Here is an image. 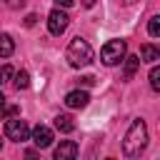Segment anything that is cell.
I'll return each mask as SVG.
<instances>
[{"instance_id":"obj_24","label":"cell","mask_w":160,"mask_h":160,"mask_svg":"<svg viewBox=\"0 0 160 160\" xmlns=\"http://www.w3.org/2000/svg\"><path fill=\"white\" fill-rule=\"evenodd\" d=\"M0 148H2V140H0Z\"/></svg>"},{"instance_id":"obj_4","label":"cell","mask_w":160,"mask_h":160,"mask_svg":"<svg viewBox=\"0 0 160 160\" xmlns=\"http://www.w3.org/2000/svg\"><path fill=\"white\" fill-rule=\"evenodd\" d=\"M5 138H8V140H15V142H25V140L30 138L28 122L20 120V118H10V120L5 122Z\"/></svg>"},{"instance_id":"obj_13","label":"cell","mask_w":160,"mask_h":160,"mask_svg":"<svg viewBox=\"0 0 160 160\" xmlns=\"http://www.w3.org/2000/svg\"><path fill=\"white\" fill-rule=\"evenodd\" d=\"M12 78H15V88H18V90H25V88L30 85V75H28L25 70H20V72H15Z\"/></svg>"},{"instance_id":"obj_3","label":"cell","mask_w":160,"mask_h":160,"mask_svg":"<svg viewBox=\"0 0 160 160\" xmlns=\"http://www.w3.org/2000/svg\"><path fill=\"white\" fill-rule=\"evenodd\" d=\"M125 55H128L125 40H108L102 45V50H100V58H102L105 65H118V62H122Z\"/></svg>"},{"instance_id":"obj_23","label":"cell","mask_w":160,"mask_h":160,"mask_svg":"<svg viewBox=\"0 0 160 160\" xmlns=\"http://www.w3.org/2000/svg\"><path fill=\"white\" fill-rule=\"evenodd\" d=\"M118 2H122V5H132L135 0H118Z\"/></svg>"},{"instance_id":"obj_15","label":"cell","mask_w":160,"mask_h":160,"mask_svg":"<svg viewBox=\"0 0 160 160\" xmlns=\"http://www.w3.org/2000/svg\"><path fill=\"white\" fill-rule=\"evenodd\" d=\"M150 88L152 90H160V68L158 65L150 70Z\"/></svg>"},{"instance_id":"obj_9","label":"cell","mask_w":160,"mask_h":160,"mask_svg":"<svg viewBox=\"0 0 160 160\" xmlns=\"http://www.w3.org/2000/svg\"><path fill=\"white\" fill-rule=\"evenodd\" d=\"M155 60H160V50H158L155 45L145 42V45L140 48V62H155Z\"/></svg>"},{"instance_id":"obj_18","label":"cell","mask_w":160,"mask_h":160,"mask_svg":"<svg viewBox=\"0 0 160 160\" xmlns=\"http://www.w3.org/2000/svg\"><path fill=\"white\" fill-rule=\"evenodd\" d=\"M80 82H82L85 88H90V85H95V78H92V75H85V78H80Z\"/></svg>"},{"instance_id":"obj_20","label":"cell","mask_w":160,"mask_h":160,"mask_svg":"<svg viewBox=\"0 0 160 160\" xmlns=\"http://www.w3.org/2000/svg\"><path fill=\"white\" fill-rule=\"evenodd\" d=\"M58 5H62V8H70V5H75V0H55Z\"/></svg>"},{"instance_id":"obj_5","label":"cell","mask_w":160,"mask_h":160,"mask_svg":"<svg viewBox=\"0 0 160 160\" xmlns=\"http://www.w3.org/2000/svg\"><path fill=\"white\" fill-rule=\"evenodd\" d=\"M68 22H70V18H68L62 10H52V12L48 15V30H50L52 35H62V32L68 30Z\"/></svg>"},{"instance_id":"obj_17","label":"cell","mask_w":160,"mask_h":160,"mask_svg":"<svg viewBox=\"0 0 160 160\" xmlns=\"http://www.w3.org/2000/svg\"><path fill=\"white\" fill-rule=\"evenodd\" d=\"M2 112H5L8 118H12V115H18V112H20V108H18V105H10V108H5Z\"/></svg>"},{"instance_id":"obj_14","label":"cell","mask_w":160,"mask_h":160,"mask_svg":"<svg viewBox=\"0 0 160 160\" xmlns=\"http://www.w3.org/2000/svg\"><path fill=\"white\" fill-rule=\"evenodd\" d=\"M148 32H150V38H158V35H160V18H158V15L150 18V22H148Z\"/></svg>"},{"instance_id":"obj_22","label":"cell","mask_w":160,"mask_h":160,"mask_svg":"<svg viewBox=\"0 0 160 160\" xmlns=\"http://www.w3.org/2000/svg\"><path fill=\"white\" fill-rule=\"evenodd\" d=\"M82 5H85V8H92V5H95V0H82Z\"/></svg>"},{"instance_id":"obj_19","label":"cell","mask_w":160,"mask_h":160,"mask_svg":"<svg viewBox=\"0 0 160 160\" xmlns=\"http://www.w3.org/2000/svg\"><path fill=\"white\" fill-rule=\"evenodd\" d=\"M35 20H38L35 15H28V18H25V25H28V28H32V25H35Z\"/></svg>"},{"instance_id":"obj_12","label":"cell","mask_w":160,"mask_h":160,"mask_svg":"<svg viewBox=\"0 0 160 160\" xmlns=\"http://www.w3.org/2000/svg\"><path fill=\"white\" fill-rule=\"evenodd\" d=\"M55 128H58L60 132H72V130H75V122H72L70 115H58V118H55Z\"/></svg>"},{"instance_id":"obj_21","label":"cell","mask_w":160,"mask_h":160,"mask_svg":"<svg viewBox=\"0 0 160 160\" xmlns=\"http://www.w3.org/2000/svg\"><path fill=\"white\" fill-rule=\"evenodd\" d=\"M2 110H5V95L0 92V112H2Z\"/></svg>"},{"instance_id":"obj_8","label":"cell","mask_w":160,"mask_h":160,"mask_svg":"<svg viewBox=\"0 0 160 160\" xmlns=\"http://www.w3.org/2000/svg\"><path fill=\"white\" fill-rule=\"evenodd\" d=\"M68 158H78V145L72 140H62L55 148V160H68Z\"/></svg>"},{"instance_id":"obj_1","label":"cell","mask_w":160,"mask_h":160,"mask_svg":"<svg viewBox=\"0 0 160 160\" xmlns=\"http://www.w3.org/2000/svg\"><path fill=\"white\" fill-rule=\"evenodd\" d=\"M148 145V125L145 120H132L128 132H125V140H122V155L125 158H138Z\"/></svg>"},{"instance_id":"obj_2","label":"cell","mask_w":160,"mask_h":160,"mask_svg":"<svg viewBox=\"0 0 160 160\" xmlns=\"http://www.w3.org/2000/svg\"><path fill=\"white\" fill-rule=\"evenodd\" d=\"M65 58H68V62H70L72 68H85V65L92 62V48H90L88 40H82V38H72V40L68 42Z\"/></svg>"},{"instance_id":"obj_6","label":"cell","mask_w":160,"mask_h":160,"mask_svg":"<svg viewBox=\"0 0 160 160\" xmlns=\"http://www.w3.org/2000/svg\"><path fill=\"white\" fill-rule=\"evenodd\" d=\"M30 138H32V142H35L40 150L52 145V130H50L48 125H35V128L30 130Z\"/></svg>"},{"instance_id":"obj_7","label":"cell","mask_w":160,"mask_h":160,"mask_svg":"<svg viewBox=\"0 0 160 160\" xmlns=\"http://www.w3.org/2000/svg\"><path fill=\"white\" fill-rule=\"evenodd\" d=\"M88 102H90V95H88L85 90H70V92L65 95V105H68V108H72V110L88 108Z\"/></svg>"},{"instance_id":"obj_10","label":"cell","mask_w":160,"mask_h":160,"mask_svg":"<svg viewBox=\"0 0 160 160\" xmlns=\"http://www.w3.org/2000/svg\"><path fill=\"white\" fill-rule=\"evenodd\" d=\"M15 52V42L8 32H0V58H10Z\"/></svg>"},{"instance_id":"obj_11","label":"cell","mask_w":160,"mask_h":160,"mask_svg":"<svg viewBox=\"0 0 160 160\" xmlns=\"http://www.w3.org/2000/svg\"><path fill=\"white\" fill-rule=\"evenodd\" d=\"M122 60H125V72H122V75H125V80H130V78L138 72V68H140V58H138V55H128V58H122Z\"/></svg>"},{"instance_id":"obj_16","label":"cell","mask_w":160,"mask_h":160,"mask_svg":"<svg viewBox=\"0 0 160 160\" xmlns=\"http://www.w3.org/2000/svg\"><path fill=\"white\" fill-rule=\"evenodd\" d=\"M12 75H15V70H12L10 65H0V85H2V82H8Z\"/></svg>"}]
</instances>
